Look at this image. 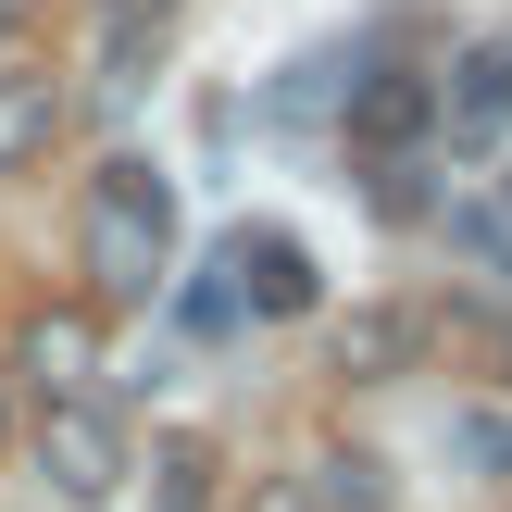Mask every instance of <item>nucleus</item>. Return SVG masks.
Here are the masks:
<instances>
[{
    "label": "nucleus",
    "mask_w": 512,
    "mask_h": 512,
    "mask_svg": "<svg viewBox=\"0 0 512 512\" xmlns=\"http://www.w3.org/2000/svg\"><path fill=\"white\" fill-rule=\"evenodd\" d=\"M238 512H313V475H250Z\"/></svg>",
    "instance_id": "12"
},
{
    "label": "nucleus",
    "mask_w": 512,
    "mask_h": 512,
    "mask_svg": "<svg viewBox=\"0 0 512 512\" xmlns=\"http://www.w3.org/2000/svg\"><path fill=\"white\" fill-rule=\"evenodd\" d=\"M38 475L63 500H113L125 488V425L100 413V400H50L38 413Z\"/></svg>",
    "instance_id": "2"
},
{
    "label": "nucleus",
    "mask_w": 512,
    "mask_h": 512,
    "mask_svg": "<svg viewBox=\"0 0 512 512\" xmlns=\"http://www.w3.org/2000/svg\"><path fill=\"white\" fill-rule=\"evenodd\" d=\"M438 125H450V150H500L512 138V38H475L438 75Z\"/></svg>",
    "instance_id": "4"
},
{
    "label": "nucleus",
    "mask_w": 512,
    "mask_h": 512,
    "mask_svg": "<svg viewBox=\"0 0 512 512\" xmlns=\"http://www.w3.org/2000/svg\"><path fill=\"white\" fill-rule=\"evenodd\" d=\"M500 375H512V338H500Z\"/></svg>",
    "instance_id": "15"
},
{
    "label": "nucleus",
    "mask_w": 512,
    "mask_h": 512,
    "mask_svg": "<svg viewBox=\"0 0 512 512\" xmlns=\"http://www.w3.org/2000/svg\"><path fill=\"white\" fill-rule=\"evenodd\" d=\"M175 263V188L150 163H100L88 175V288L100 300H150Z\"/></svg>",
    "instance_id": "1"
},
{
    "label": "nucleus",
    "mask_w": 512,
    "mask_h": 512,
    "mask_svg": "<svg viewBox=\"0 0 512 512\" xmlns=\"http://www.w3.org/2000/svg\"><path fill=\"white\" fill-rule=\"evenodd\" d=\"M25 375H38L50 400H88V375H100V325H88V313H38V325H25Z\"/></svg>",
    "instance_id": "8"
},
{
    "label": "nucleus",
    "mask_w": 512,
    "mask_h": 512,
    "mask_svg": "<svg viewBox=\"0 0 512 512\" xmlns=\"http://www.w3.org/2000/svg\"><path fill=\"white\" fill-rule=\"evenodd\" d=\"M225 275H238V300H250V313H275V325L313 313V250H300L288 225H263V238L238 225V238H225Z\"/></svg>",
    "instance_id": "5"
},
{
    "label": "nucleus",
    "mask_w": 512,
    "mask_h": 512,
    "mask_svg": "<svg viewBox=\"0 0 512 512\" xmlns=\"http://www.w3.org/2000/svg\"><path fill=\"white\" fill-rule=\"evenodd\" d=\"M13 25H25V0H0V38H13Z\"/></svg>",
    "instance_id": "14"
},
{
    "label": "nucleus",
    "mask_w": 512,
    "mask_h": 512,
    "mask_svg": "<svg viewBox=\"0 0 512 512\" xmlns=\"http://www.w3.org/2000/svg\"><path fill=\"white\" fill-rule=\"evenodd\" d=\"M50 138H63V88L50 75H0V175L50 163Z\"/></svg>",
    "instance_id": "9"
},
{
    "label": "nucleus",
    "mask_w": 512,
    "mask_h": 512,
    "mask_svg": "<svg viewBox=\"0 0 512 512\" xmlns=\"http://www.w3.org/2000/svg\"><path fill=\"white\" fill-rule=\"evenodd\" d=\"M200 500H213V450L163 438V450H150V512H200Z\"/></svg>",
    "instance_id": "10"
},
{
    "label": "nucleus",
    "mask_w": 512,
    "mask_h": 512,
    "mask_svg": "<svg viewBox=\"0 0 512 512\" xmlns=\"http://www.w3.org/2000/svg\"><path fill=\"white\" fill-rule=\"evenodd\" d=\"M438 138V75L413 63H375L363 88H350V150H375V163H400V150Z\"/></svg>",
    "instance_id": "3"
},
{
    "label": "nucleus",
    "mask_w": 512,
    "mask_h": 512,
    "mask_svg": "<svg viewBox=\"0 0 512 512\" xmlns=\"http://www.w3.org/2000/svg\"><path fill=\"white\" fill-rule=\"evenodd\" d=\"M0 450H13V375H0Z\"/></svg>",
    "instance_id": "13"
},
{
    "label": "nucleus",
    "mask_w": 512,
    "mask_h": 512,
    "mask_svg": "<svg viewBox=\"0 0 512 512\" xmlns=\"http://www.w3.org/2000/svg\"><path fill=\"white\" fill-rule=\"evenodd\" d=\"M175 13H188V0H100V88H113V100L150 75V50H163Z\"/></svg>",
    "instance_id": "7"
},
{
    "label": "nucleus",
    "mask_w": 512,
    "mask_h": 512,
    "mask_svg": "<svg viewBox=\"0 0 512 512\" xmlns=\"http://www.w3.org/2000/svg\"><path fill=\"white\" fill-rule=\"evenodd\" d=\"M413 350H425V313H388V300L338 325V375H350V388H388V375H413Z\"/></svg>",
    "instance_id": "6"
},
{
    "label": "nucleus",
    "mask_w": 512,
    "mask_h": 512,
    "mask_svg": "<svg viewBox=\"0 0 512 512\" xmlns=\"http://www.w3.org/2000/svg\"><path fill=\"white\" fill-rule=\"evenodd\" d=\"M313 512H388V488H375L363 450H350V463H313Z\"/></svg>",
    "instance_id": "11"
}]
</instances>
